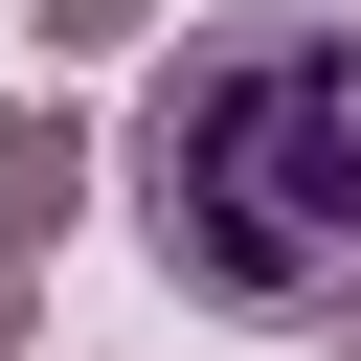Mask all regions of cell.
Instances as JSON below:
<instances>
[{
    "instance_id": "1",
    "label": "cell",
    "mask_w": 361,
    "mask_h": 361,
    "mask_svg": "<svg viewBox=\"0 0 361 361\" xmlns=\"http://www.w3.org/2000/svg\"><path fill=\"white\" fill-rule=\"evenodd\" d=\"M135 248L203 316L338 338L361 316V23H316V0L180 23L135 90Z\"/></svg>"
},
{
    "instance_id": "2",
    "label": "cell",
    "mask_w": 361,
    "mask_h": 361,
    "mask_svg": "<svg viewBox=\"0 0 361 361\" xmlns=\"http://www.w3.org/2000/svg\"><path fill=\"white\" fill-rule=\"evenodd\" d=\"M68 226H90V113H0V248L45 271Z\"/></svg>"
},
{
    "instance_id": "3",
    "label": "cell",
    "mask_w": 361,
    "mask_h": 361,
    "mask_svg": "<svg viewBox=\"0 0 361 361\" xmlns=\"http://www.w3.org/2000/svg\"><path fill=\"white\" fill-rule=\"evenodd\" d=\"M135 23H158V0H45V45H68V68H90V45H135Z\"/></svg>"
},
{
    "instance_id": "4",
    "label": "cell",
    "mask_w": 361,
    "mask_h": 361,
    "mask_svg": "<svg viewBox=\"0 0 361 361\" xmlns=\"http://www.w3.org/2000/svg\"><path fill=\"white\" fill-rule=\"evenodd\" d=\"M0 361H45V271H23V248H0Z\"/></svg>"
},
{
    "instance_id": "5",
    "label": "cell",
    "mask_w": 361,
    "mask_h": 361,
    "mask_svg": "<svg viewBox=\"0 0 361 361\" xmlns=\"http://www.w3.org/2000/svg\"><path fill=\"white\" fill-rule=\"evenodd\" d=\"M316 361H361V316H338V338H316Z\"/></svg>"
}]
</instances>
